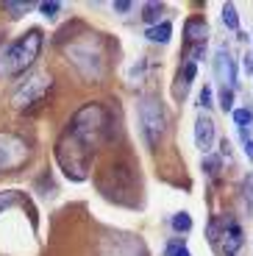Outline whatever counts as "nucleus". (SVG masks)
I'll return each mask as SVG.
<instances>
[{
    "instance_id": "20",
    "label": "nucleus",
    "mask_w": 253,
    "mask_h": 256,
    "mask_svg": "<svg viewBox=\"0 0 253 256\" xmlns=\"http://www.w3.org/2000/svg\"><path fill=\"white\" fill-rule=\"evenodd\" d=\"M220 109L231 114V109H234V90H222L220 92Z\"/></svg>"
},
{
    "instance_id": "6",
    "label": "nucleus",
    "mask_w": 253,
    "mask_h": 256,
    "mask_svg": "<svg viewBox=\"0 0 253 256\" xmlns=\"http://www.w3.org/2000/svg\"><path fill=\"white\" fill-rule=\"evenodd\" d=\"M206 234H212L214 245L228 256H234L236 250L242 248V228H240V223H236L234 218H226L220 226H214V223L206 226Z\"/></svg>"
},
{
    "instance_id": "22",
    "label": "nucleus",
    "mask_w": 253,
    "mask_h": 256,
    "mask_svg": "<svg viewBox=\"0 0 253 256\" xmlns=\"http://www.w3.org/2000/svg\"><path fill=\"white\" fill-rule=\"evenodd\" d=\"M20 198V192H0V212L8 209V206H14Z\"/></svg>"
},
{
    "instance_id": "19",
    "label": "nucleus",
    "mask_w": 253,
    "mask_h": 256,
    "mask_svg": "<svg viewBox=\"0 0 253 256\" xmlns=\"http://www.w3.org/2000/svg\"><path fill=\"white\" fill-rule=\"evenodd\" d=\"M195 72H198V64L190 58V62L184 64V70H181V86H190L192 78H195Z\"/></svg>"
},
{
    "instance_id": "16",
    "label": "nucleus",
    "mask_w": 253,
    "mask_h": 256,
    "mask_svg": "<svg viewBox=\"0 0 253 256\" xmlns=\"http://www.w3.org/2000/svg\"><path fill=\"white\" fill-rule=\"evenodd\" d=\"M3 8H6L8 14H12L14 20H20L22 14H28L34 8V3H14V0H8V3H3Z\"/></svg>"
},
{
    "instance_id": "1",
    "label": "nucleus",
    "mask_w": 253,
    "mask_h": 256,
    "mask_svg": "<svg viewBox=\"0 0 253 256\" xmlns=\"http://www.w3.org/2000/svg\"><path fill=\"white\" fill-rule=\"evenodd\" d=\"M39 50H42V31L34 28V31L22 34L17 42H12V45L6 48L3 62H0L3 64V72H6V76H20V72H26L28 67L36 62Z\"/></svg>"
},
{
    "instance_id": "13",
    "label": "nucleus",
    "mask_w": 253,
    "mask_h": 256,
    "mask_svg": "<svg viewBox=\"0 0 253 256\" xmlns=\"http://www.w3.org/2000/svg\"><path fill=\"white\" fill-rule=\"evenodd\" d=\"M162 14H164V6H162V3H145V6H142V20L148 22V28L156 26V20L162 17Z\"/></svg>"
},
{
    "instance_id": "26",
    "label": "nucleus",
    "mask_w": 253,
    "mask_h": 256,
    "mask_svg": "<svg viewBox=\"0 0 253 256\" xmlns=\"http://www.w3.org/2000/svg\"><path fill=\"white\" fill-rule=\"evenodd\" d=\"M245 70L253 76V53H245Z\"/></svg>"
},
{
    "instance_id": "30",
    "label": "nucleus",
    "mask_w": 253,
    "mask_h": 256,
    "mask_svg": "<svg viewBox=\"0 0 253 256\" xmlns=\"http://www.w3.org/2000/svg\"><path fill=\"white\" fill-rule=\"evenodd\" d=\"M178 256H192V254H190L186 248H181V250H178Z\"/></svg>"
},
{
    "instance_id": "7",
    "label": "nucleus",
    "mask_w": 253,
    "mask_h": 256,
    "mask_svg": "<svg viewBox=\"0 0 253 256\" xmlns=\"http://www.w3.org/2000/svg\"><path fill=\"white\" fill-rule=\"evenodd\" d=\"M48 90H50V81H48V76H44V72H34L28 81H22V84L17 86L12 103L17 106V109H28V106H34L36 100H42V98L48 95Z\"/></svg>"
},
{
    "instance_id": "17",
    "label": "nucleus",
    "mask_w": 253,
    "mask_h": 256,
    "mask_svg": "<svg viewBox=\"0 0 253 256\" xmlns=\"http://www.w3.org/2000/svg\"><path fill=\"white\" fill-rule=\"evenodd\" d=\"M231 120H234L240 128H248L253 122V109H234L231 112Z\"/></svg>"
},
{
    "instance_id": "5",
    "label": "nucleus",
    "mask_w": 253,
    "mask_h": 256,
    "mask_svg": "<svg viewBox=\"0 0 253 256\" xmlns=\"http://www.w3.org/2000/svg\"><path fill=\"white\" fill-rule=\"evenodd\" d=\"M67 56L76 62V67L84 72L86 78H98L103 72V58H100V45L95 39H86V42H76V45H67Z\"/></svg>"
},
{
    "instance_id": "3",
    "label": "nucleus",
    "mask_w": 253,
    "mask_h": 256,
    "mask_svg": "<svg viewBox=\"0 0 253 256\" xmlns=\"http://www.w3.org/2000/svg\"><path fill=\"white\" fill-rule=\"evenodd\" d=\"M140 122H142V134H145L148 148H156L158 142L164 140L167 131V114L164 106L156 95H145L140 100Z\"/></svg>"
},
{
    "instance_id": "28",
    "label": "nucleus",
    "mask_w": 253,
    "mask_h": 256,
    "mask_svg": "<svg viewBox=\"0 0 253 256\" xmlns=\"http://www.w3.org/2000/svg\"><path fill=\"white\" fill-rule=\"evenodd\" d=\"M240 136H242V142H248L250 140V128H240Z\"/></svg>"
},
{
    "instance_id": "24",
    "label": "nucleus",
    "mask_w": 253,
    "mask_h": 256,
    "mask_svg": "<svg viewBox=\"0 0 253 256\" xmlns=\"http://www.w3.org/2000/svg\"><path fill=\"white\" fill-rule=\"evenodd\" d=\"M181 248H184V242H178V240H172V242L164 248V256H178V250H181Z\"/></svg>"
},
{
    "instance_id": "12",
    "label": "nucleus",
    "mask_w": 253,
    "mask_h": 256,
    "mask_svg": "<svg viewBox=\"0 0 253 256\" xmlns=\"http://www.w3.org/2000/svg\"><path fill=\"white\" fill-rule=\"evenodd\" d=\"M242 206H245L248 218H253V173L242 181Z\"/></svg>"
},
{
    "instance_id": "14",
    "label": "nucleus",
    "mask_w": 253,
    "mask_h": 256,
    "mask_svg": "<svg viewBox=\"0 0 253 256\" xmlns=\"http://www.w3.org/2000/svg\"><path fill=\"white\" fill-rule=\"evenodd\" d=\"M222 26L231 28V31H240V14H236L234 3H226L222 6Z\"/></svg>"
},
{
    "instance_id": "23",
    "label": "nucleus",
    "mask_w": 253,
    "mask_h": 256,
    "mask_svg": "<svg viewBox=\"0 0 253 256\" xmlns=\"http://www.w3.org/2000/svg\"><path fill=\"white\" fill-rule=\"evenodd\" d=\"M212 103H214V95H212L209 86H203V92H200V109H212Z\"/></svg>"
},
{
    "instance_id": "10",
    "label": "nucleus",
    "mask_w": 253,
    "mask_h": 256,
    "mask_svg": "<svg viewBox=\"0 0 253 256\" xmlns=\"http://www.w3.org/2000/svg\"><path fill=\"white\" fill-rule=\"evenodd\" d=\"M209 22L203 17H190L186 20V26H184V39H186V45H206V39H209Z\"/></svg>"
},
{
    "instance_id": "8",
    "label": "nucleus",
    "mask_w": 253,
    "mask_h": 256,
    "mask_svg": "<svg viewBox=\"0 0 253 256\" xmlns=\"http://www.w3.org/2000/svg\"><path fill=\"white\" fill-rule=\"evenodd\" d=\"M214 78L222 90H234L236 86V64L231 58V53L222 50V48L214 53Z\"/></svg>"
},
{
    "instance_id": "9",
    "label": "nucleus",
    "mask_w": 253,
    "mask_h": 256,
    "mask_svg": "<svg viewBox=\"0 0 253 256\" xmlns=\"http://www.w3.org/2000/svg\"><path fill=\"white\" fill-rule=\"evenodd\" d=\"M195 145L200 148L203 154H212V145H214V122L209 114H198L195 120Z\"/></svg>"
},
{
    "instance_id": "27",
    "label": "nucleus",
    "mask_w": 253,
    "mask_h": 256,
    "mask_svg": "<svg viewBox=\"0 0 253 256\" xmlns=\"http://www.w3.org/2000/svg\"><path fill=\"white\" fill-rule=\"evenodd\" d=\"M245 154H248V159L253 162V140H248V142H245Z\"/></svg>"
},
{
    "instance_id": "29",
    "label": "nucleus",
    "mask_w": 253,
    "mask_h": 256,
    "mask_svg": "<svg viewBox=\"0 0 253 256\" xmlns=\"http://www.w3.org/2000/svg\"><path fill=\"white\" fill-rule=\"evenodd\" d=\"M222 156H231V142H222Z\"/></svg>"
},
{
    "instance_id": "11",
    "label": "nucleus",
    "mask_w": 253,
    "mask_h": 256,
    "mask_svg": "<svg viewBox=\"0 0 253 256\" xmlns=\"http://www.w3.org/2000/svg\"><path fill=\"white\" fill-rule=\"evenodd\" d=\"M172 36V22L170 20H162V22H156V26L145 28V39L148 42H156V45H167Z\"/></svg>"
},
{
    "instance_id": "18",
    "label": "nucleus",
    "mask_w": 253,
    "mask_h": 256,
    "mask_svg": "<svg viewBox=\"0 0 253 256\" xmlns=\"http://www.w3.org/2000/svg\"><path fill=\"white\" fill-rule=\"evenodd\" d=\"M203 170H206L209 176H220V156L209 154L206 159H203Z\"/></svg>"
},
{
    "instance_id": "4",
    "label": "nucleus",
    "mask_w": 253,
    "mask_h": 256,
    "mask_svg": "<svg viewBox=\"0 0 253 256\" xmlns=\"http://www.w3.org/2000/svg\"><path fill=\"white\" fill-rule=\"evenodd\" d=\"M31 156V148L20 134L12 131H0V173H8V170H17L22 167Z\"/></svg>"
},
{
    "instance_id": "21",
    "label": "nucleus",
    "mask_w": 253,
    "mask_h": 256,
    "mask_svg": "<svg viewBox=\"0 0 253 256\" xmlns=\"http://www.w3.org/2000/svg\"><path fill=\"white\" fill-rule=\"evenodd\" d=\"M39 12H42L48 20H53L58 12H62V3H39Z\"/></svg>"
},
{
    "instance_id": "2",
    "label": "nucleus",
    "mask_w": 253,
    "mask_h": 256,
    "mask_svg": "<svg viewBox=\"0 0 253 256\" xmlns=\"http://www.w3.org/2000/svg\"><path fill=\"white\" fill-rule=\"evenodd\" d=\"M106 131H108V114H106L103 106H98V103L84 106V109L72 117L70 134L76 136L84 148H95L98 142L106 136Z\"/></svg>"
},
{
    "instance_id": "25",
    "label": "nucleus",
    "mask_w": 253,
    "mask_h": 256,
    "mask_svg": "<svg viewBox=\"0 0 253 256\" xmlns=\"http://www.w3.org/2000/svg\"><path fill=\"white\" fill-rule=\"evenodd\" d=\"M131 3H126V0H122V3H114V12H117V14H126V12H131Z\"/></svg>"
},
{
    "instance_id": "15",
    "label": "nucleus",
    "mask_w": 253,
    "mask_h": 256,
    "mask_svg": "<svg viewBox=\"0 0 253 256\" xmlns=\"http://www.w3.org/2000/svg\"><path fill=\"white\" fill-rule=\"evenodd\" d=\"M170 226H172V231H176V234H186V231L192 228V214H190V212H178Z\"/></svg>"
}]
</instances>
